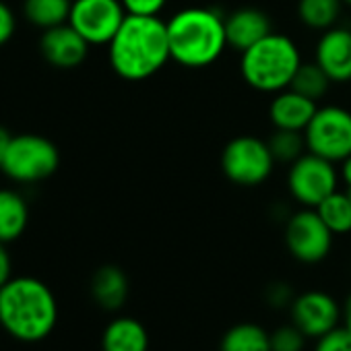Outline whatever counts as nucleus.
<instances>
[{
    "label": "nucleus",
    "instance_id": "nucleus-22",
    "mask_svg": "<svg viewBox=\"0 0 351 351\" xmlns=\"http://www.w3.org/2000/svg\"><path fill=\"white\" fill-rule=\"evenodd\" d=\"M316 211L335 236L351 234V197L347 191H335L316 207Z\"/></svg>",
    "mask_w": 351,
    "mask_h": 351
},
{
    "label": "nucleus",
    "instance_id": "nucleus-14",
    "mask_svg": "<svg viewBox=\"0 0 351 351\" xmlns=\"http://www.w3.org/2000/svg\"><path fill=\"white\" fill-rule=\"evenodd\" d=\"M273 32V21L269 13L256 7H240L226 17L228 44L236 52H244Z\"/></svg>",
    "mask_w": 351,
    "mask_h": 351
},
{
    "label": "nucleus",
    "instance_id": "nucleus-5",
    "mask_svg": "<svg viewBox=\"0 0 351 351\" xmlns=\"http://www.w3.org/2000/svg\"><path fill=\"white\" fill-rule=\"evenodd\" d=\"M275 157L269 143L254 134H240L228 141L221 151V171L226 178L242 189L265 184L275 171Z\"/></svg>",
    "mask_w": 351,
    "mask_h": 351
},
{
    "label": "nucleus",
    "instance_id": "nucleus-16",
    "mask_svg": "<svg viewBox=\"0 0 351 351\" xmlns=\"http://www.w3.org/2000/svg\"><path fill=\"white\" fill-rule=\"evenodd\" d=\"M91 298L93 302L106 310V312H118L124 308L126 300H128V277L126 273L116 267V265H104L99 267L93 277H91Z\"/></svg>",
    "mask_w": 351,
    "mask_h": 351
},
{
    "label": "nucleus",
    "instance_id": "nucleus-27",
    "mask_svg": "<svg viewBox=\"0 0 351 351\" xmlns=\"http://www.w3.org/2000/svg\"><path fill=\"white\" fill-rule=\"evenodd\" d=\"M126 15L136 17H159L169 0H120Z\"/></svg>",
    "mask_w": 351,
    "mask_h": 351
},
{
    "label": "nucleus",
    "instance_id": "nucleus-3",
    "mask_svg": "<svg viewBox=\"0 0 351 351\" xmlns=\"http://www.w3.org/2000/svg\"><path fill=\"white\" fill-rule=\"evenodd\" d=\"M165 23L171 60L184 69H207L230 48L226 17L215 9L186 7Z\"/></svg>",
    "mask_w": 351,
    "mask_h": 351
},
{
    "label": "nucleus",
    "instance_id": "nucleus-29",
    "mask_svg": "<svg viewBox=\"0 0 351 351\" xmlns=\"http://www.w3.org/2000/svg\"><path fill=\"white\" fill-rule=\"evenodd\" d=\"M293 291H291V287L287 285V283H281V281H277V283H273V285H269V289H267V302L273 306V308H289L291 306V302H293Z\"/></svg>",
    "mask_w": 351,
    "mask_h": 351
},
{
    "label": "nucleus",
    "instance_id": "nucleus-25",
    "mask_svg": "<svg viewBox=\"0 0 351 351\" xmlns=\"http://www.w3.org/2000/svg\"><path fill=\"white\" fill-rule=\"evenodd\" d=\"M308 337L295 324H283L271 332V351H304Z\"/></svg>",
    "mask_w": 351,
    "mask_h": 351
},
{
    "label": "nucleus",
    "instance_id": "nucleus-23",
    "mask_svg": "<svg viewBox=\"0 0 351 351\" xmlns=\"http://www.w3.org/2000/svg\"><path fill=\"white\" fill-rule=\"evenodd\" d=\"M330 85L332 81L328 79V75L312 60V62H302L289 87L318 104L328 93Z\"/></svg>",
    "mask_w": 351,
    "mask_h": 351
},
{
    "label": "nucleus",
    "instance_id": "nucleus-12",
    "mask_svg": "<svg viewBox=\"0 0 351 351\" xmlns=\"http://www.w3.org/2000/svg\"><path fill=\"white\" fill-rule=\"evenodd\" d=\"M314 62L335 85L351 83V27L335 25L322 32L314 46Z\"/></svg>",
    "mask_w": 351,
    "mask_h": 351
},
{
    "label": "nucleus",
    "instance_id": "nucleus-17",
    "mask_svg": "<svg viewBox=\"0 0 351 351\" xmlns=\"http://www.w3.org/2000/svg\"><path fill=\"white\" fill-rule=\"evenodd\" d=\"M149 330L134 316H116L101 332V351H149Z\"/></svg>",
    "mask_w": 351,
    "mask_h": 351
},
{
    "label": "nucleus",
    "instance_id": "nucleus-6",
    "mask_svg": "<svg viewBox=\"0 0 351 351\" xmlns=\"http://www.w3.org/2000/svg\"><path fill=\"white\" fill-rule=\"evenodd\" d=\"M60 165V153L56 145L42 136V134H15L11 141V147L0 163L3 171L9 180L21 182V184H34L42 182L58 169Z\"/></svg>",
    "mask_w": 351,
    "mask_h": 351
},
{
    "label": "nucleus",
    "instance_id": "nucleus-9",
    "mask_svg": "<svg viewBox=\"0 0 351 351\" xmlns=\"http://www.w3.org/2000/svg\"><path fill=\"white\" fill-rule=\"evenodd\" d=\"M283 240L287 252L302 265H318L322 263L330 250L335 234L326 228L316 209L302 207L291 213L285 221Z\"/></svg>",
    "mask_w": 351,
    "mask_h": 351
},
{
    "label": "nucleus",
    "instance_id": "nucleus-18",
    "mask_svg": "<svg viewBox=\"0 0 351 351\" xmlns=\"http://www.w3.org/2000/svg\"><path fill=\"white\" fill-rule=\"evenodd\" d=\"M29 223V205L17 191L0 189V242L19 240Z\"/></svg>",
    "mask_w": 351,
    "mask_h": 351
},
{
    "label": "nucleus",
    "instance_id": "nucleus-8",
    "mask_svg": "<svg viewBox=\"0 0 351 351\" xmlns=\"http://www.w3.org/2000/svg\"><path fill=\"white\" fill-rule=\"evenodd\" d=\"M306 149L332 163L351 155V110L343 106H320L304 130Z\"/></svg>",
    "mask_w": 351,
    "mask_h": 351
},
{
    "label": "nucleus",
    "instance_id": "nucleus-10",
    "mask_svg": "<svg viewBox=\"0 0 351 351\" xmlns=\"http://www.w3.org/2000/svg\"><path fill=\"white\" fill-rule=\"evenodd\" d=\"M126 19L120 0H73L69 23L89 46H108Z\"/></svg>",
    "mask_w": 351,
    "mask_h": 351
},
{
    "label": "nucleus",
    "instance_id": "nucleus-19",
    "mask_svg": "<svg viewBox=\"0 0 351 351\" xmlns=\"http://www.w3.org/2000/svg\"><path fill=\"white\" fill-rule=\"evenodd\" d=\"M219 351H271V332L256 322H238L221 335Z\"/></svg>",
    "mask_w": 351,
    "mask_h": 351
},
{
    "label": "nucleus",
    "instance_id": "nucleus-28",
    "mask_svg": "<svg viewBox=\"0 0 351 351\" xmlns=\"http://www.w3.org/2000/svg\"><path fill=\"white\" fill-rule=\"evenodd\" d=\"M15 29H17L15 13L11 11V7L5 0H0V46L11 42V38L15 36Z\"/></svg>",
    "mask_w": 351,
    "mask_h": 351
},
{
    "label": "nucleus",
    "instance_id": "nucleus-2",
    "mask_svg": "<svg viewBox=\"0 0 351 351\" xmlns=\"http://www.w3.org/2000/svg\"><path fill=\"white\" fill-rule=\"evenodd\" d=\"M112 71L130 83L155 77L169 60L167 23L161 17L126 15L114 40L108 44Z\"/></svg>",
    "mask_w": 351,
    "mask_h": 351
},
{
    "label": "nucleus",
    "instance_id": "nucleus-26",
    "mask_svg": "<svg viewBox=\"0 0 351 351\" xmlns=\"http://www.w3.org/2000/svg\"><path fill=\"white\" fill-rule=\"evenodd\" d=\"M314 351H351V330L343 324L316 339Z\"/></svg>",
    "mask_w": 351,
    "mask_h": 351
},
{
    "label": "nucleus",
    "instance_id": "nucleus-13",
    "mask_svg": "<svg viewBox=\"0 0 351 351\" xmlns=\"http://www.w3.org/2000/svg\"><path fill=\"white\" fill-rule=\"evenodd\" d=\"M40 52L48 64L66 71L77 69L85 62L89 54V44L71 23H62L58 27L44 29V36L40 40Z\"/></svg>",
    "mask_w": 351,
    "mask_h": 351
},
{
    "label": "nucleus",
    "instance_id": "nucleus-24",
    "mask_svg": "<svg viewBox=\"0 0 351 351\" xmlns=\"http://www.w3.org/2000/svg\"><path fill=\"white\" fill-rule=\"evenodd\" d=\"M267 143H269V149H271L277 163H289L291 165L295 159H300L308 151L304 132H298V130L275 128L273 134L267 138Z\"/></svg>",
    "mask_w": 351,
    "mask_h": 351
},
{
    "label": "nucleus",
    "instance_id": "nucleus-1",
    "mask_svg": "<svg viewBox=\"0 0 351 351\" xmlns=\"http://www.w3.org/2000/svg\"><path fill=\"white\" fill-rule=\"evenodd\" d=\"M58 300L38 277H11L0 287V328L21 343L48 339L58 324Z\"/></svg>",
    "mask_w": 351,
    "mask_h": 351
},
{
    "label": "nucleus",
    "instance_id": "nucleus-30",
    "mask_svg": "<svg viewBox=\"0 0 351 351\" xmlns=\"http://www.w3.org/2000/svg\"><path fill=\"white\" fill-rule=\"evenodd\" d=\"M13 277V258L7 244L0 242V287H3Z\"/></svg>",
    "mask_w": 351,
    "mask_h": 351
},
{
    "label": "nucleus",
    "instance_id": "nucleus-7",
    "mask_svg": "<svg viewBox=\"0 0 351 351\" xmlns=\"http://www.w3.org/2000/svg\"><path fill=\"white\" fill-rule=\"evenodd\" d=\"M339 167L337 163L306 151L287 169L289 197L308 209H316L328 195L339 191Z\"/></svg>",
    "mask_w": 351,
    "mask_h": 351
},
{
    "label": "nucleus",
    "instance_id": "nucleus-32",
    "mask_svg": "<svg viewBox=\"0 0 351 351\" xmlns=\"http://www.w3.org/2000/svg\"><path fill=\"white\" fill-rule=\"evenodd\" d=\"M13 136L15 134H11L5 126H0V163H3V159H5V155H7V151L11 147Z\"/></svg>",
    "mask_w": 351,
    "mask_h": 351
},
{
    "label": "nucleus",
    "instance_id": "nucleus-11",
    "mask_svg": "<svg viewBox=\"0 0 351 351\" xmlns=\"http://www.w3.org/2000/svg\"><path fill=\"white\" fill-rule=\"evenodd\" d=\"M289 322L308 339H320L343 322L341 304L322 289H308L293 298L289 306Z\"/></svg>",
    "mask_w": 351,
    "mask_h": 351
},
{
    "label": "nucleus",
    "instance_id": "nucleus-33",
    "mask_svg": "<svg viewBox=\"0 0 351 351\" xmlns=\"http://www.w3.org/2000/svg\"><path fill=\"white\" fill-rule=\"evenodd\" d=\"M341 308H343V326L345 328H349L351 330V291L347 293V298H345V302L341 304Z\"/></svg>",
    "mask_w": 351,
    "mask_h": 351
},
{
    "label": "nucleus",
    "instance_id": "nucleus-20",
    "mask_svg": "<svg viewBox=\"0 0 351 351\" xmlns=\"http://www.w3.org/2000/svg\"><path fill=\"white\" fill-rule=\"evenodd\" d=\"M295 13L306 29L322 34L339 25L343 3L341 0H298Z\"/></svg>",
    "mask_w": 351,
    "mask_h": 351
},
{
    "label": "nucleus",
    "instance_id": "nucleus-34",
    "mask_svg": "<svg viewBox=\"0 0 351 351\" xmlns=\"http://www.w3.org/2000/svg\"><path fill=\"white\" fill-rule=\"evenodd\" d=\"M341 3H343V7H349L351 9V0H341Z\"/></svg>",
    "mask_w": 351,
    "mask_h": 351
},
{
    "label": "nucleus",
    "instance_id": "nucleus-4",
    "mask_svg": "<svg viewBox=\"0 0 351 351\" xmlns=\"http://www.w3.org/2000/svg\"><path fill=\"white\" fill-rule=\"evenodd\" d=\"M302 62L298 44L285 34L271 32L240 54V75L250 89L275 95L291 85Z\"/></svg>",
    "mask_w": 351,
    "mask_h": 351
},
{
    "label": "nucleus",
    "instance_id": "nucleus-21",
    "mask_svg": "<svg viewBox=\"0 0 351 351\" xmlns=\"http://www.w3.org/2000/svg\"><path fill=\"white\" fill-rule=\"evenodd\" d=\"M71 7L73 0H25L23 15L32 25L40 29H50L69 23Z\"/></svg>",
    "mask_w": 351,
    "mask_h": 351
},
{
    "label": "nucleus",
    "instance_id": "nucleus-15",
    "mask_svg": "<svg viewBox=\"0 0 351 351\" xmlns=\"http://www.w3.org/2000/svg\"><path fill=\"white\" fill-rule=\"evenodd\" d=\"M316 110H318L316 101L287 87L273 95L269 104V120L273 128L304 132L312 116L316 114Z\"/></svg>",
    "mask_w": 351,
    "mask_h": 351
},
{
    "label": "nucleus",
    "instance_id": "nucleus-31",
    "mask_svg": "<svg viewBox=\"0 0 351 351\" xmlns=\"http://www.w3.org/2000/svg\"><path fill=\"white\" fill-rule=\"evenodd\" d=\"M339 180L345 186V191H351V155L339 163Z\"/></svg>",
    "mask_w": 351,
    "mask_h": 351
},
{
    "label": "nucleus",
    "instance_id": "nucleus-35",
    "mask_svg": "<svg viewBox=\"0 0 351 351\" xmlns=\"http://www.w3.org/2000/svg\"><path fill=\"white\" fill-rule=\"evenodd\" d=\"M347 193H349V197H351V191H347Z\"/></svg>",
    "mask_w": 351,
    "mask_h": 351
}]
</instances>
